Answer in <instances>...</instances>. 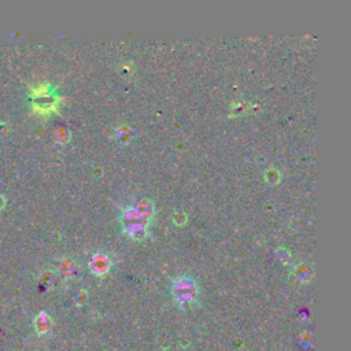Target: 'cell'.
I'll use <instances>...</instances> for the list:
<instances>
[{"mask_svg": "<svg viewBox=\"0 0 351 351\" xmlns=\"http://www.w3.org/2000/svg\"><path fill=\"white\" fill-rule=\"evenodd\" d=\"M265 180H266L269 184L276 185V184L280 183V180H282V173L278 172V169L272 166V168H269L266 172H265Z\"/></svg>", "mask_w": 351, "mask_h": 351, "instance_id": "9", "label": "cell"}, {"mask_svg": "<svg viewBox=\"0 0 351 351\" xmlns=\"http://www.w3.org/2000/svg\"><path fill=\"white\" fill-rule=\"evenodd\" d=\"M292 278L299 284H309L314 276V269L310 262H298L292 265Z\"/></svg>", "mask_w": 351, "mask_h": 351, "instance_id": "3", "label": "cell"}, {"mask_svg": "<svg viewBox=\"0 0 351 351\" xmlns=\"http://www.w3.org/2000/svg\"><path fill=\"white\" fill-rule=\"evenodd\" d=\"M121 72H122V75L130 76V75H132V73H133V66L130 67V63H129V64L124 63V64H122V66H121Z\"/></svg>", "mask_w": 351, "mask_h": 351, "instance_id": "16", "label": "cell"}, {"mask_svg": "<svg viewBox=\"0 0 351 351\" xmlns=\"http://www.w3.org/2000/svg\"><path fill=\"white\" fill-rule=\"evenodd\" d=\"M132 206L142 217L146 218L149 223H153V220L155 218V202L153 199L140 198Z\"/></svg>", "mask_w": 351, "mask_h": 351, "instance_id": "4", "label": "cell"}, {"mask_svg": "<svg viewBox=\"0 0 351 351\" xmlns=\"http://www.w3.org/2000/svg\"><path fill=\"white\" fill-rule=\"evenodd\" d=\"M276 257L284 266H292V252L286 247H277L276 248Z\"/></svg>", "mask_w": 351, "mask_h": 351, "instance_id": "8", "label": "cell"}, {"mask_svg": "<svg viewBox=\"0 0 351 351\" xmlns=\"http://www.w3.org/2000/svg\"><path fill=\"white\" fill-rule=\"evenodd\" d=\"M122 231H124V233L129 239H132L134 242H143V240L149 238L150 225H146V224H132V225L122 227Z\"/></svg>", "mask_w": 351, "mask_h": 351, "instance_id": "5", "label": "cell"}, {"mask_svg": "<svg viewBox=\"0 0 351 351\" xmlns=\"http://www.w3.org/2000/svg\"><path fill=\"white\" fill-rule=\"evenodd\" d=\"M36 322H37V331L39 332H47L48 329H50L51 320H50V317L47 316L45 313H41V314L37 317Z\"/></svg>", "mask_w": 351, "mask_h": 351, "instance_id": "11", "label": "cell"}, {"mask_svg": "<svg viewBox=\"0 0 351 351\" xmlns=\"http://www.w3.org/2000/svg\"><path fill=\"white\" fill-rule=\"evenodd\" d=\"M70 137H72V133H70V130H67V129L59 128L55 130L54 138L56 140V143L67 144L70 142Z\"/></svg>", "mask_w": 351, "mask_h": 351, "instance_id": "10", "label": "cell"}, {"mask_svg": "<svg viewBox=\"0 0 351 351\" xmlns=\"http://www.w3.org/2000/svg\"><path fill=\"white\" fill-rule=\"evenodd\" d=\"M170 292H172L174 305L178 309L189 310L199 305L200 288H199L198 282L188 274H181V276L176 277L170 286Z\"/></svg>", "mask_w": 351, "mask_h": 351, "instance_id": "1", "label": "cell"}, {"mask_svg": "<svg viewBox=\"0 0 351 351\" xmlns=\"http://www.w3.org/2000/svg\"><path fill=\"white\" fill-rule=\"evenodd\" d=\"M247 110L248 104L246 102H242V100L233 102L231 104V113H232V115H243L244 113H247Z\"/></svg>", "mask_w": 351, "mask_h": 351, "instance_id": "12", "label": "cell"}, {"mask_svg": "<svg viewBox=\"0 0 351 351\" xmlns=\"http://www.w3.org/2000/svg\"><path fill=\"white\" fill-rule=\"evenodd\" d=\"M172 221H173L174 225H177V227H184L185 224L188 223V216L184 213V212H181V210H177V212H174L173 216H172Z\"/></svg>", "mask_w": 351, "mask_h": 351, "instance_id": "13", "label": "cell"}, {"mask_svg": "<svg viewBox=\"0 0 351 351\" xmlns=\"http://www.w3.org/2000/svg\"><path fill=\"white\" fill-rule=\"evenodd\" d=\"M88 266L91 273L95 277H104L107 276L113 267V261L107 252L104 251H95L91 254L88 261Z\"/></svg>", "mask_w": 351, "mask_h": 351, "instance_id": "2", "label": "cell"}, {"mask_svg": "<svg viewBox=\"0 0 351 351\" xmlns=\"http://www.w3.org/2000/svg\"><path fill=\"white\" fill-rule=\"evenodd\" d=\"M3 206H5V198H3V196L0 195V208L3 207Z\"/></svg>", "mask_w": 351, "mask_h": 351, "instance_id": "17", "label": "cell"}, {"mask_svg": "<svg viewBox=\"0 0 351 351\" xmlns=\"http://www.w3.org/2000/svg\"><path fill=\"white\" fill-rule=\"evenodd\" d=\"M113 137L119 144H129L133 138V129L130 128L128 124L118 125L117 128H114Z\"/></svg>", "mask_w": 351, "mask_h": 351, "instance_id": "6", "label": "cell"}, {"mask_svg": "<svg viewBox=\"0 0 351 351\" xmlns=\"http://www.w3.org/2000/svg\"><path fill=\"white\" fill-rule=\"evenodd\" d=\"M88 299L89 294L88 291H85V290H80V291L76 294V305H77V306H85Z\"/></svg>", "mask_w": 351, "mask_h": 351, "instance_id": "15", "label": "cell"}, {"mask_svg": "<svg viewBox=\"0 0 351 351\" xmlns=\"http://www.w3.org/2000/svg\"><path fill=\"white\" fill-rule=\"evenodd\" d=\"M299 344H301L303 348H307V347H312L313 344V333L310 331H303L299 335Z\"/></svg>", "mask_w": 351, "mask_h": 351, "instance_id": "14", "label": "cell"}, {"mask_svg": "<svg viewBox=\"0 0 351 351\" xmlns=\"http://www.w3.org/2000/svg\"><path fill=\"white\" fill-rule=\"evenodd\" d=\"M56 269L58 272L60 273V276L66 277V278H70L73 277L77 272V267H76V262L70 258H60L56 261Z\"/></svg>", "mask_w": 351, "mask_h": 351, "instance_id": "7", "label": "cell"}]
</instances>
